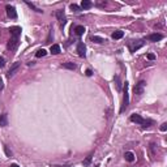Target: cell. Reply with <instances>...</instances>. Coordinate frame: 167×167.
<instances>
[{"label":"cell","mask_w":167,"mask_h":167,"mask_svg":"<svg viewBox=\"0 0 167 167\" xmlns=\"http://www.w3.org/2000/svg\"><path fill=\"white\" fill-rule=\"evenodd\" d=\"M129 119H130V121L136 123V124H138V125H142L144 128H149L151 124H153V120L144 119V117L141 116V115H138V114H132Z\"/></svg>","instance_id":"6da1fadb"},{"label":"cell","mask_w":167,"mask_h":167,"mask_svg":"<svg viewBox=\"0 0 167 167\" xmlns=\"http://www.w3.org/2000/svg\"><path fill=\"white\" fill-rule=\"evenodd\" d=\"M128 106H129V84L125 81V84H124V98H123V106H121V108H120V114H123V112L128 108Z\"/></svg>","instance_id":"7a4b0ae2"},{"label":"cell","mask_w":167,"mask_h":167,"mask_svg":"<svg viewBox=\"0 0 167 167\" xmlns=\"http://www.w3.org/2000/svg\"><path fill=\"white\" fill-rule=\"evenodd\" d=\"M145 85H146V82H145L144 80L138 81V82L136 84V86H135V95L137 97V98H140V97L144 94V89H145Z\"/></svg>","instance_id":"3957f363"},{"label":"cell","mask_w":167,"mask_h":167,"mask_svg":"<svg viewBox=\"0 0 167 167\" xmlns=\"http://www.w3.org/2000/svg\"><path fill=\"white\" fill-rule=\"evenodd\" d=\"M18 44H20V38H16V37H10L9 42H8V44H7V48L10 50V51H14V50L18 47Z\"/></svg>","instance_id":"277c9868"},{"label":"cell","mask_w":167,"mask_h":167,"mask_svg":"<svg viewBox=\"0 0 167 167\" xmlns=\"http://www.w3.org/2000/svg\"><path fill=\"white\" fill-rule=\"evenodd\" d=\"M55 16H56V18L59 20V22H60V26H64L65 23H67V17H65V13H64V10L63 9H59V10H56L55 12Z\"/></svg>","instance_id":"5b68a950"},{"label":"cell","mask_w":167,"mask_h":167,"mask_svg":"<svg viewBox=\"0 0 167 167\" xmlns=\"http://www.w3.org/2000/svg\"><path fill=\"white\" fill-rule=\"evenodd\" d=\"M5 10H7V16L9 18H12V20L17 18V12H16V8L13 7V5H7V7H5Z\"/></svg>","instance_id":"8992f818"},{"label":"cell","mask_w":167,"mask_h":167,"mask_svg":"<svg viewBox=\"0 0 167 167\" xmlns=\"http://www.w3.org/2000/svg\"><path fill=\"white\" fill-rule=\"evenodd\" d=\"M77 54L80 57H85L86 56V46L84 42H78L77 43Z\"/></svg>","instance_id":"52a82bcc"},{"label":"cell","mask_w":167,"mask_h":167,"mask_svg":"<svg viewBox=\"0 0 167 167\" xmlns=\"http://www.w3.org/2000/svg\"><path fill=\"white\" fill-rule=\"evenodd\" d=\"M20 65H21V63H20V61H16L14 64H13L12 67H10L9 72L7 73V77H8V78H12L13 76H14V73L18 70V68H20Z\"/></svg>","instance_id":"ba28073f"},{"label":"cell","mask_w":167,"mask_h":167,"mask_svg":"<svg viewBox=\"0 0 167 167\" xmlns=\"http://www.w3.org/2000/svg\"><path fill=\"white\" fill-rule=\"evenodd\" d=\"M142 46H144V42L142 41H135V42H132V43L129 44V50L132 52H136L138 48H141Z\"/></svg>","instance_id":"9c48e42d"},{"label":"cell","mask_w":167,"mask_h":167,"mask_svg":"<svg viewBox=\"0 0 167 167\" xmlns=\"http://www.w3.org/2000/svg\"><path fill=\"white\" fill-rule=\"evenodd\" d=\"M21 28L20 26H12V28L9 29V33H10V37H16V38H20L21 35Z\"/></svg>","instance_id":"30bf717a"},{"label":"cell","mask_w":167,"mask_h":167,"mask_svg":"<svg viewBox=\"0 0 167 167\" xmlns=\"http://www.w3.org/2000/svg\"><path fill=\"white\" fill-rule=\"evenodd\" d=\"M162 39H163V34L161 33H154V34L148 35V41L150 42H158V41H162Z\"/></svg>","instance_id":"8fae6325"},{"label":"cell","mask_w":167,"mask_h":167,"mask_svg":"<svg viewBox=\"0 0 167 167\" xmlns=\"http://www.w3.org/2000/svg\"><path fill=\"white\" fill-rule=\"evenodd\" d=\"M72 31H75V34L77 37H81L84 33H85V28H84L82 25H77V26H75V28L72 26Z\"/></svg>","instance_id":"7c38bea8"},{"label":"cell","mask_w":167,"mask_h":167,"mask_svg":"<svg viewBox=\"0 0 167 167\" xmlns=\"http://www.w3.org/2000/svg\"><path fill=\"white\" fill-rule=\"evenodd\" d=\"M8 125V115L5 114H1L0 115V127H7Z\"/></svg>","instance_id":"4fadbf2b"},{"label":"cell","mask_w":167,"mask_h":167,"mask_svg":"<svg viewBox=\"0 0 167 167\" xmlns=\"http://www.w3.org/2000/svg\"><path fill=\"white\" fill-rule=\"evenodd\" d=\"M80 7H81V9H90V8L93 7V3H91L90 0H82Z\"/></svg>","instance_id":"5bb4252c"},{"label":"cell","mask_w":167,"mask_h":167,"mask_svg":"<svg viewBox=\"0 0 167 167\" xmlns=\"http://www.w3.org/2000/svg\"><path fill=\"white\" fill-rule=\"evenodd\" d=\"M112 39H115V41H116V39H121L123 37H124V31H121V30H116V31H114V33H112Z\"/></svg>","instance_id":"9a60e30c"},{"label":"cell","mask_w":167,"mask_h":167,"mask_svg":"<svg viewBox=\"0 0 167 167\" xmlns=\"http://www.w3.org/2000/svg\"><path fill=\"white\" fill-rule=\"evenodd\" d=\"M63 68H67V69H70V70H75L76 68H77V65L75 64V63H70V61H67V63H63L61 64Z\"/></svg>","instance_id":"2e32d148"},{"label":"cell","mask_w":167,"mask_h":167,"mask_svg":"<svg viewBox=\"0 0 167 167\" xmlns=\"http://www.w3.org/2000/svg\"><path fill=\"white\" fill-rule=\"evenodd\" d=\"M90 39L93 42H95V43H99V44H102V43H104V42H106L103 38H102V37H98V35H91Z\"/></svg>","instance_id":"e0dca14e"},{"label":"cell","mask_w":167,"mask_h":167,"mask_svg":"<svg viewBox=\"0 0 167 167\" xmlns=\"http://www.w3.org/2000/svg\"><path fill=\"white\" fill-rule=\"evenodd\" d=\"M124 158H125V161H128V162H133L135 161V154H133L132 151H127V153L124 154Z\"/></svg>","instance_id":"ac0fdd59"},{"label":"cell","mask_w":167,"mask_h":167,"mask_svg":"<svg viewBox=\"0 0 167 167\" xmlns=\"http://www.w3.org/2000/svg\"><path fill=\"white\" fill-rule=\"evenodd\" d=\"M50 51H51L54 55L60 54V46H59V44H52L51 48H50Z\"/></svg>","instance_id":"d6986e66"},{"label":"cell","mask_w":167,"mask_h":167,"mask_svg":"<svg viewBox=\"0 0 167 167\" xmlns=\"http://www.w3.org/2000/svg\"><path fill=\"white\" fill-rule=\"evenodd\" d=\"M114 81H115V84H116V89H117V91H120V90H121V81H120V77H119L117 75L114 77Z\"/></svg>","instance_id":"ffe728a7"},{"label":"cell","mask_w":167,"mask_h":167,"mask_svg":"<svg viewBox=\"0 0 167 167\" xmlns=\"http://www.w3.org/2000/svg\"><path fill=\"white\" fill-rule=\"evenodd\" d=\"M25 3H26V5H28V7H30L31 9H34V10H35V12H38V13H43V10H42V9H39L38 7H35V5H34L33 3H30V1H25Z\"/></svg>","instance_id":"44dd1931"},{"label":"cell","mask_w":167,"mask_h":167,"mask_svg":"<svg viewBox=\"0 0 167 167\" xmlns=\"http://www.w3.org/2000/svg\"><path fill=\"white\" fill-rule=\"evenodd\" d=\"M46 55H47V51L44 48H41L35 52V57H43V56H46Z\"/></svg>","instance_id":"7402d4cb"},{"label":"cell","mask_w":167,"mask_h":167,"mask_svg":"<svg viewBox=\"0 0 167 167\" xmlns=\"http://www.w3.org/2000/svg\"><path fill=\"white\" fill-rule=\"evenodd\" d=\"M70 9L73 10V12H81V7L80 5H77V4H70Z\"/></svg>","instance_id":"603a6c76"},{"label":"cell","mask_w":167,"mask_h":167,"mask_svg":"<svg viewBox=\"0 0 167 167\" xmlns=\"http://www.w3.org/2000/svg\"><path fill=\"white\" fill-rule=\"evenodd\" d=\"M91 158H93V155H89V157H86V159L82 162V164H84V166H89V164H90V162H91Z\"/></svg>","instance_id":"cb8c5ba5"},{"label":"cell","mask_w":167,"mask_h":167,"mask_svg":"<svg viewBox=\"0 0 167 167\" xmlns=\"http://www.w3.org/2000/svg\"><path fill=\"white\" fill-rule=\"evenodd\" d=\"M5 67V59L3 56H0V68H4Z\"/></svg>","instance_id":"d4e9b609"},{"label":"cell","mask_w":167,"mask_h":167,"mask_svg":"<svg viewBox=\"0 0 167 167\" xmlns=\"http://www.w3.org/2000/svg\"><path fill=\"white\" fill-rule=\"evenodd\" d=\"M4 150H5V154H7L8 157H12V151L8 149V146H4Z\"/></svg>","instance_id":"484cf974"},{"label":"cell","mask_w":167,"mask_h":167,"mask_svg":"<svg viewBox=\"0 0 167 167\" xmlns=\"http://www.w3.org/2000/svg\"><path fill=\"white\" fill-rule=\"evenodd\" d=\"M166 129H167V123L161 124V130H162V132H166Z\"/></svg>","instance_id":"4316f807"},{"label":"cell","mask_w":167,"mask_h":167,"mask_svg":"<svg viewBox=\"0 0 167 167\" xmlns=\"http://www.w3.org/2000/svg\"><path fill=\"white\" fill-rule=\"evenodd\" d=\"M148 59L149 60H154V59H155V55H154V54H148Z\"/></svg>","instance_id":"83f0119b"},{"label":"cell","mask_w":167,"mask_h":167,"mask_svg":"<svg viewBox=\"0 0 167 167\" xmlns=\"http://www.w3.org/2000/svg\"><path fill=\"white\" fill-rule=\"evenodd\" d=\"M85 75H86V76H91V75H93V72H91V69H86Z\"/></svg>","instance_id":"f1b7e54d"},{"label":"cell","mask_w":167,"mask_h":167,"mask_svg":"<svg viewBox=\"0 0 167 167\" xmlns=\"http://www.w3.org/2000/svg\"><path fill=\"white\" fill-rule=\"evenodd\" d=\"M3 88H4V84H3V81L0 80V91L3 90Z\"/></svg>","instance_id":"f546056e"},{"label":"cell","mask_w":167,"mask_h":167,"mask_svg":"<svg viewBox=\"0 0 167 167\" xmlns=\"http://www.w3.org/2000/svg\"><path fill=\"white\" fill-rule=\"evenodd\" d=\"M10 167H20V166H18V164H16V163H12V164H10Z\"/></svg>","instance_id":"4dcf8cb0"}]
</instances>
